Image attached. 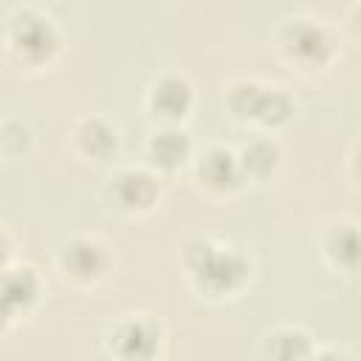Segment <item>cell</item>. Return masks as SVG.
<instances>
[{"label": "cell", "mask_w": 361, "mask_h": 361, "mask_svg": "<svg viewBox=\"0 0 361 361\" xmlns=\"http://www.w3.org/2000/svg\"><path fill=\"white\" fill-rule=\"evenodd\" d=\"M186 259H189L192 271L197 274V279L206 288H212V290H228V288H234L245 276V271H248V265H245V259L240 254L214 248L209 243L189 245Z\"/></svg>", "instance_id": "6da1fadb"}, {"label": "cell", "mask_w": 361, "mask_h": 361, "mask_svg": "<svg viewBox=\"0 0 361 361\" xmlns=\"http://www.w3.org/2000/svg\"><path fill=\"white\" fill-rule=\"evenodd\" d=\"M158 344L155 330L147 322H130L116 333V350L127 358V361H147L152 358Z\"/></svg>", "instance_id": "7a4b0ae2"}, {"label": "cell", "mask_w": 361, "mask_h": 361, "mask_svg": "<svg viewBox=\"0 0 361 361\" xmlns=\"http://www.w3.org/2000/svg\"><path fill=\"white\" fill-rule=\"evenodd\" d=\"M34 293H37V279L31 271H11L0 279V305L6 310L28 305L34 299Z\"/></svg>", "instance_id": "3957f363"}, {"label": "cell", "mask_w": 361, "mask_h": 361, "mask_svg": "<svg viewBox=\"0 0 361 361\" xmlns=\"http://www.w3.org/2000/svg\"><path fill=\"white\" fill-rule=\"evenodd\" d=\"M152 104L164 116H180L189 107V85L183 79H172V76L158 82L155 93H152Z\"/></svg>", "instance_id": "277c9868"}, {"label": "cell", "mask_w": 361, "mask_h": 361, "mask_svg": "<svg viewBox=\"0 0 361 361\" xmlns=\"http://www.w3.org/2000/svg\"><path fill=\"white\" fill-rule=\"evenodd\" d=\"M116 195L124 206H147L155 197V183L147 172H124L116 180Z\"/></svg>", "instance_id": "5b68a950"}, {"label": "cell", "mask_w": 361, "mask_h": 361, "mask_svg": "<svg viewBox=\"0 0 361 361\" xmlns=\"http://www.w3.org/2000/svg\"><path fill=\"white\" fill-rule=\"evenodd\" d=\"M65 265L79 274V276H93L102 271L104 265V254L96 243H87V240H76L68 251H65Z\"/></svg>", "instance_id": "8992f818"}, {"label": "cell", "mask_w": 361, "mask_h": 361, "mask_svg": "<svg viewBox=\"0 0 361 361\" xmlns=\"http://www.w3.org/2000/svg\"><path fill=\"white\" fill-rule=\"evenodd\" d=\"M290 48L305 59H319L327 51V34L313 23H299L288 31Z\"/></svg>", "instance_id": "52a82bcc"}, {"label": "cell", "mask_w": 361, "mask_h": 361, "mask_svg": "<svg viewBox=\"0 0 361 361\" xmlns=\"http://www.w3.org/2000/svg\"><path fill=\"white\" fill-rule=\"evenodd\" d=\"M200 175H203L212 186H231V183L237 180L240 169H237V161H234L231 152H226V149H212V152L203 158V164H200Z\"/></svg>", "instance_id": "ba28073f"}, {"label": "cell", "mask_w": 361, "mask_h": 361, "mask_svg": "<svg viewBox=\"0 0 361 361\" xmlns=\"http://www.w3.org/2000/svg\"><path fill=\"white\" fill-rule=\"evenodd\" d=\"M189 152V138L178 130H164L152 138V158L161 164V166H175L186 158Z\"/></svg>", "instance_id": "9c48e42d"}, {"label": "cell", "mask_w": 361, "mask_h": 361, "mask_svg": "<svg viewBox=\"0 0 361 361\" xmlns=\"http://www.w3.org/2000/svg\"><path fill=\"white\" fill-rule=\"evenodd\" d=\"M17 45H20L23 51L39 56V54L51 51V45H54V31H51V25H48L45 20H23V23L17 25Z\"/></svg>", "instance_id": "30bf717a"}, {"label": "cell", "mask_w": 361, "mask_h": 361, "mask_svg": "<svg viewBox=\"0 0 361 361\" xmlns=\"http://www.w3.org/2000/svg\"><path fill=\"white\" fill-rule=\"evenodd\" d=\"M307 350H310L307 336L296 333V330H282L271 338V353L276 361H302L307 355Z\"/></svg>", "instance_id": "8fae6325"}, {"label": "cell", "mask_w": 361, "mask_h": 361, "mask_svg": "<svg viewBox=\"0 0 361 361\" xmlns=\"http://www.w3.org/2000/svg\"><path fill=\"white\" fill-rule=\"evenodd\" d=\"M79 141H82V147H85L87 152H93V155H104V152H110V149L116 147L113 130H110L107 124H102V121H85V124L79 127Z\"/></svg>", "instance_id": "7c38bea8"}, {"label": "cell", "mask_w": 361, "mask_h": 361, "mask_svg": "<svg viewBox=\"0 0 361 361\" xmlns=\"http://www.w3.org/2000/svg\"><path fill=\"white\" fill-rule=\"evenodd\" d=\"M288 110H290V102H288L285 93H279V90H262L254 116L262 118V121H282L288 116Z\"/></svg>", "instance_id": "4fadbf2b"}, {"label": "cell", "mask_w": 361, "mask_h": 361, "mask_svg": "<svg viewBox=\"0 0 361 361\" xmlns=\"http://www.w3.org/2000/svg\"><path fill=\"white\" fill-rule=\"evenodd\" d=\"M274 161H276V149H274L271 144H265V141H254V144L245 147V152H243L245 169H251V172H257V175L268 172V169L274 166Z\"/></svg>", "instance_id": "5bb4252c"}, {"label": "cell", "mask_w": 361, "mask_h": 361, "mask_svg": "<svg viewBox=\"0 0 361 361\" xmlns=\"http://www.w3.org/2000/svg\"><path fill=\"white\" fill-rule=\"evenodd\" d=\"M259 93H262V87H257V85H240V87L231 93V107H234L240 116H254L257 102H259Z\"/></svg>", "instance_id": "9a60e30c"}, {"label": "cell", "mask_w": 361, "mask_h": 361, "mask_svg": "<svg viewBox=\"0 0 361 361\" xmlns=\"http://www.w3.org/2000/svg\"><path fill=\"white\" fill-rule=\"evenodd\" d=\"M333 245H338V248H336V254H338L341 259H347V262H353V259H355V234H353L350 228L338 231V234H336V240H333Z\"/></svg>", "instance_id": "2e32d148"}, {"label": "cell", "mask_w": 361, "mask_h": 361, "mask_svg": "<svg viewBox=\"0 0 361 361\" xmlns=\"http://www.w3.org/2000/svg\"><path fill=\"white\" fill-rule=\"evenodd\" d=\"M3 259H6V243L0 240V262H3Z\"/></svg>", "instance_id": "e0dca14e"}, {"label": "cell", "mask_w": 361, "mask_h": 361, "mask_svg": "<svg viewBox=\"0 0 361 361\" xmlns=\"http://www.w3.org/2000/svg\"><path fill=\"white\" fill-rule=\"evenodd\" d=\"M319 361H344V358H336V355H322Z\"/></svg>", "instance_id": "ac0fdd59"}]
</instances>
